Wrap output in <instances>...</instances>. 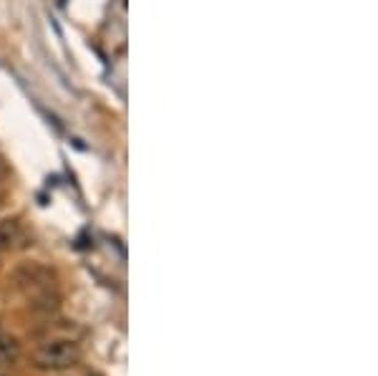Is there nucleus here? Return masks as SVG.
<instances>
[{
	"instance_id": "1",
	"label": "nucleus",
	"mask_w": 378,
	"mask_h": 376,
	"mask_svg": "<svg viewBox=\"0 0 378 376\" xmlns=\"http://www.w3.org/2000/svg\"><path fill=\"white\" fill-rule=\"evenodd\" d=\"M81 359V349L78 344L69 341V338H54L40 344L33 351V364L38 368H69Z\"/></svg>"
},
{
	"instance_id": "2",
	"label": "nucleus",
	"mask_w": 378,
	"mask_h": 376,
	"mask_svg": "<svg viewBox=\"0 0 378 376\" xmlns=\"http://www.w3.org/2000/svg\"><path fill=\"white\" fill-rule=\"evenodd\" d=\"M16 283L21 288L33 290V298L36 301H51L56 306V293H54V275L48 273L46 268L36 266H23L16 270Z\"/></svg>"
},
{
	"instance_id": "3",
	"label": "nucleus",
	"mask_w": 378,
	"mask_h": 376,
	"mask_svg": "<svg viewBox=\"0 0 378 376\" xmlns=\"http://www.w3.org/2000/svg\"><path fill=\"white\" fill-rule=\"evenodd\" d=\"M23 240V228L13 218L0 220V250H10Z\"/></svg>"
},
{
	"instance_id": "4",
	"label": "nucleus",
	"mask_w": 378,
	"mask_h": 376,
	"mask_svg": "<svg viewBox=\"0 0 378 376\" xmlns=\"http://www.w3.org/2000/svg\"><path fill=\"white\" fill-rule=\"evenodd\" d=\"M18 356V341L8 333H3L0 331V366H8L13 364Z\"/></svg>"
},
{
	"instance_id": "5",
	"label": "nucleus",
	"mask_w": 378,
	"mask_h": 376,
	"mask_svg": "<svg viewBox=\"0 0 378 376\" xmlns=\"http://www.w3.org/2000/svg\"><path fill=\"white\" fill-rule=\"evenodd\" d=\"M0 177H3V165H0Z\"/></svg>"
}]
</instances>
